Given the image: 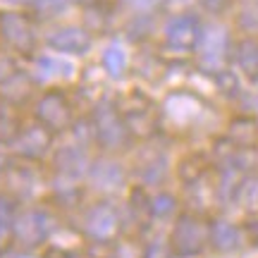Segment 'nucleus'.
<instances>
[{"label": "nucleus", "instance_id": "32", "mask_svg": "<svg viewBox=\"0 0 258 258\" xmlns=\"http://www.w3.org/2000/svg\"><path fill=\"white\" fill-rule=\"evenodd\" d=\"M203 3H206L208 10H220L222 5H225V0H203Z\"/></svg>", "mask_w": 258, "mask_h": 258}, {"label": "nucleus", "instance_id": "12", "mask_svg": "<svg viewBox=\"0 0 258 258\" xmlns=\"http://www.w3.org/2000/svg\"><path fill=\"white\" fill-rule=\"evenodd\" d=\"M201 34V24L194 15H175L165 22L163 36L170 50L175 53H191Z\"/></svg>", "mask_w": 258, "mask_h": 258}, {"label": "nucleus", "instance_id": "21", "mask_svg": "<svg viewBox=\"0 0 258 258\" xmlns=\"http://www.w3.org/2000/svg\"><path fill=\"white\" fill-rule=\"evenodd\" d=\"M232 57L239 67V72L251 79V82H258V41L253 38H244L237 46L232 48Z\"/></svg>", "mask_w": 258, "mask_h": 258}, {"label": "nucleus", "instance_id": "2", "mask_svg": "<svg viewBox=\"0 0 258 258\" xmlns=\"http://www.w3.org/2000/svg\"><path fill=\"white\" fill-rule=\"evenodd\" d=\"M31 120H36L38 124H43V127H46L48 132H53L55 137L70 132L72 124L77 122L72 98L67 96L64 89H46V91L34 101Z\"/></svg>", "mask_w": 258, "mask_h": 258}, {"label": "nucleus", "instance_id": "28", "mask_svg": "<svg viewBox=\"0 0 258 258\" xmlns=\"http://www.w3.org/2000/svg\"><path fill=\"white\" fill-rule=\"evenodd\" d=\"M124 3L129 5V10H134L139 15H146V12H153L163 0H124Z\"/></svg>", "mask_w": 258, "mask_h": 258}, {"label": "nucleus", "instance_id": "3", "mask_svg": "<svg viewBox=\"0 0 258 258\" xmlns=\"http://www.w3.org/2000/svg\"><path fill=\"white\" fill-rule=\"evenodd\" d=\"M194 53H196V62H199L203 72L208 74L222 72L232 53V41L227 29L220 27V24L201 27V34H199Z\"/></svg>", "mask_w": 258, "mask_h": 258}, {"label": "nucleus", "instance_id": "26", "mask_svg": "<svg viewBox=\"0 0 258 258\" xmlns=\"http://www.w3.org/2000/svg\"><path fill=\"white\" fill-rule=\"evenodd\" d=\"M215 82H218V89L222 93H227V96H237L239 93V79H237V74L232 72V70H222V72L215 74Z\"/></svg>", "mask_w": 258, "mask_h": 258}, {"label": "nucleus", "instance_id": "7", "mask_svg": "<svg viewBox=\"0 0 258 258\" xmlns=\"http://www.w3.org/2000/svg\"><path fill=\"white\" fill-rule=\"evenodd\" d=\"M206 244H208V225H203L201 218L194 213H182L170 234L172 253L179 258L199 256L206 249Z\"/></svg>", "mask_w": 258, "mask_h": 258}, {"label": "nucleus", "instance_id": "23", "mask_svg": "<svg viewBox=\"0 0 258 258\" xmlns=\"http://www.w3.org/2000/svg\"><path fill=\"white\" fill-rule=\"evenodd\" d=\"M234 203L246 213H258V172H246L237 186Z\"/></svg>", "mask_w": 258, "mask_h": 258}, {"label": "nucleus", "instance_id": "34", "mask_svg": "<svg viewBox=\"0 0 258 258\" xmlns=\"http://www.w3.org/2000/svg\"><path fill=\"white\" fill-rule=\"evenodd\" d=\"M12 258H29V256H24V253H22V256H19V253H12Z\"/></svg>", "mask_w": 258, "mask_h": 258}, {"label": "nucleus", "instance_id": "1", "mask_svg": "<svg viewBox=\"0 0 258 258\" xmlns=\"http://www.w3.org/2000/svg\"><path fill=\"white\" fill-rule=\"evenodd\" d=\"M89 120L93 124V139H96V146H101L103 153H117L124 151L132 144V132H129L127 122L122 117L120 105L112 101V98H101L96 101Z\"/></svg>", "mask_w": 258, "mask_h": 258}, {"label": "nucleus", "instance_id": "20", "mask_svg": "<svg viewBox=\"0 0 258 258\" xmlns=\"http://www.w3.org/2000/svg\"><path fill=\"white\" fill-rule=\"evenodd\" d=\"M19 201L8 191L0 189V249H8L15 237V222H17Z\"/></svg>", "mask_w": 258, "mask_h": 258}, {"label": "nucleus", "instance_id": "17", "mask_svg": "<svg viewBox=\"0 0 258 258\" xmlns=\"http://www.w3.org/2000/svg\"><path fill=\"white\" fill-rule=\"evenodd\" d=\"M227 141L237 151H251L258 144V120L251 115H237L227 124Z\"/></svg>", "mask_w": 258, "mask_h": 258}, {"label": "nucleus", "instance_id": "14", "mask_svg": "<svg viewBox=\"0 0 258 258\" xmlns=\"http://www.w3.org/2000/svg\"><path fill=\"white\" fill-rule=\"evenodd\" d=\"M46 46L60 55H86L93 46V38L86 29L67 24V27H60L48 34Z\"/></svg>", "mask_w": 258, "mask_h": 258}, {"label": "nucleus", "instance_id": "27", "mask_svg": "<svg viewBox=\"0 0 258 258\" xmlns=\"http://www.w3.org/2000/svg\"><path fill=\"white\" fill-rule=\"evenodd\" d=\"M172 256V246H167L165 241H151L144 251V258H170Z\"/></svg>", "mask_w": 258, "mask_h": 258}, {"label": "nucleus", "instance_id": "33", "mask_svg": "<svg viewBox=\"0 0 258 258\" xmlns=\"http://www.w3.org/2000/svg\"><path fill=\"white\" fill-rule=\"evenodd\" d=\"M10 3H36V0H10Z\"/></svg>", "mask_w": 258, "mask_h": 258}, {"label": "nucleus", "instance_id": "19", "mask_svg": "<svg viewBox=\"0 0 258 258\" xmlns=\"http://www.w3.org/2000/svg\"><path fill=\"white\" fill-rule=\"evenodd\" d=\"M208 244L218 251H234L241 244V232L230 220H213L208 225Z\"/></svg>", "mask_w": 258, "mask_h": 258}, {"label": "nucleus", "instance_id": "25", "mask_svg": "<svg viewBox=\"0 0 258 258\" xmlns=\"http://www.w3.org/2000/svg\"><path fill=\"white\" fill-rule=\"evenodd\" d=\"M151 215L153 218H167L177 211V199L167 191H158L156 196H151Z\"/></svg>", "mask_w": 258, "mask_h": 258}, {"label": "nucleus", "instance_id": "4", "mask_svg": "<svg viewBox=\"0 0 258 258\" xmlns=\"http://www.w3.org/2000/svg\"><path fill=\"white\" fill-rule=\"evenodd\" d=\"M55 230V215L41 208V206H31L24 211L17 213V222H15V237L12 241L17 244L19 249L31 251L38 249L41 244H46L48 237Z\"/></svg>", "mask_w": 258, "mask_h": 258}, {"label": "nucleus", "instance_id": "13", "mask_svg": "<svg viewBox=\"0 0 258 258\" xmlns=\"http://www.w3.org/2000/svg\"><path fill=\"white\" fill-rule=\"evenodd\" d=\"M84 232L96 241L110 239L120 227V213L110 201H98L93 203L89 211L84 213Z\"/></svg>", "mask_w": 258, "mask_h": 258}, {"label": "nucleus", "instance_id": "22", "mask_svg": "<svg viewBox=\"0 0 258 258\" xmlns=\"http://www.w3.org/2000/svg\"><path fill=\"white\" fill-rule=\"evenodd\" d=\"M101 64H103V70H105V74H108L110 79H122L124 72H127V64H129L127 50H124L120 43H110V46L103 50Z\"/></svg>", "mask_w": 258, "mask_h": 258}, {"label": "nucleus", "instance_id": "5", "mask_svg": "<svg viewBox=\"0 0 258 258\" xmlns=\"http://www.w3.org/2000/svg\"><path fill=\"white\" fill-rule=\"evenodd\" d=\"M117 105H120V112L124 122H127L132 137H141V139L156 137L158 122H160V110L146 93L132 91Z\"/></svg>", "mask_w": 258, "mask_h": 258}, {"label": "nucleus", "instance_id": "15", "mask_svg": "<svg viewBox=\"0 0 258 258\" xmlns=\"http://www.w3.org/2000/svg\"><path fill=\"white\" fill-rule=\"evenodd\" d=\"M36 79L31 72H24V70H15L5 82L0 84V98L5 103H10L12 108H19L34 98V91H36Z\"/></svg>", "mask_w": 258, "mask_h": 258}, {"label": "nucleus", "instance_id": "18", "mask_svg": "<svg viewBox=\"0 0 258 258\" xmlns=\"http://www.w3.org/2000/svg\"><path fill=\"white\" fill-rule=\"evenodd\" d=\"M34 79L36 84H48V82H55V79H67L74 74V64L67 62V60H60V57L53 55H38L34 57Z\"/></svg>", "mask_w": 258, "mask_h": 258}, {"label": "nucleus", "instance_id": "8", "mask_svg": "<svg viewBox=\"0 0 258 258\" xmlns=\"http://www.w3.org/2000/svg\"><path fill=\"white\" fill-rule=\"evenodd\" d=\"M0 41L8 50L17 53V55H31L36 50L38 36L27 15L0 12Z\"/></svg>", "mask_w": 258, "mask_h": 258}, {"label": "nucleus", "instance_id": "9", "mask_svg": "<svg viewBox=\"0 0 258 258\" xmlns=\"http://www.w3.org/2000/svg\"><path fill=\"white\" fill-rule=\"evenodd\" d=\"M129 172L127 167L122 165L112 153H103V156L93 158L89 175H86V184L91 186L93 191L103 194V196H112L120 194L127 186Z\"/></svg>", "mask_w": 258, "mask_h": 258}, {"label": "nucleus", "instance_id": "6", "mask_svg": "<svg viewBox=\"0 0 258 258\" xmlns=\"http://www.w3.org/2000/svg\"><path fill=\"white\" fill-rule=\"evenodd\" d=\"M53 139L55 134L48 132L43 124H38L36 120L22 122L19 129L15 132V137L10 139V153L17 160H27V163H41L43 158L50 153L53 148Z\"/></svg>", "mask_w": 258, "mask_h": 258}, {"label": "nucleus", "instance_id": "11", "mask_svg": "<svg viewBox=\"0 0 258 258\" xmlns=\"http://www.w3.org/2000/svg\"><path fill=\"white\" fill-rule=\"evenodd\" d=\"M3 182V191H8L15 199H31L38 191V186H43V177L38 172L36 163H27V160H12L5 175L0 177Z\"/></svg>", "mask_w": 258, "mask_h": 258}, {"label": "nucleus", "instance_id": "16", "mask_svg": "<svg viewBox=\"0 0 258 258\" xmlns=\"http://www.w3.org/2000/svg\"><path fill=\"white\" fill-rule=\"evenodd\" d=\"M134 175L139 177L141 186H160L165 184L167 175H170V160L167 153L163 151H153L148 156H141L139 163L134 165Z\"/></svg>", "mask_w": 258, "mask_h": 258}, {"label": "nucleus", "instance_id": "30", "mask_svg": "<svg viewBox=\"0 0 258 258\" xmlns=\"http://www.w3.org/2000/svg\"><path fill=\"white\" fill-rule=\"evenodd\" d=\"M46 258H74V253H70V251L64 249H57V246H53V249L46 251Z\"/></svg>", "mask_w": 258, "mask_h": 258}, {"label": "nucleus", "instance_id": "24", "mask_svg": "<svg viewBox=\"0 0 258 258\" xmlns=\"http://www.w3.org/2000/svg\"><path fill=\"white\" fill-rule=\"evenodd\" d=\"M12 110H15V108L0 98V144H5V146L10 144V139L15 137V132H17L19 124H22Z\"/></svg>", "mask_w": 258, "mask_h": 258}, {"label": "nucleus", "instance_id": "29", "mask_svg": "<svg viewBox=\"0 0 258 258\" xmlns=\"http://www.w3.org/2000/svg\"><path fill=\"white\" fill-rule=\"evenodd\" d=\"M70 0H36V5H38V10L43 8V10H50V12H55V10H60V8H64Z\"/></svg>", "mask_w": 258, "mask_h": 258}, {"label": "nucleus", "instance_id": "31", "mask_svg": "<svg viewBox=\"0 0 258 258\" xmlns=\"http://www.w3.org/2000/svg\"><path fill=\"white\" fill-rule=\"evenodd\" d=\"M10 163H12V156H8V153L0 151V177L5 175V170L10 167Z\"/></svg>", "mask_w": 258, "mask_h": 258}, {"label": "nucleus", "instance_id": "10", "mask_svg": "<svg viewBox=\"0 0 258 258\" xmlns=\"http://www.w3.org/2000/svg\"><path fill=\"white\" fill-rule=\"evenodd\" d=\"M89 167H91V158L86 153V146L64 144V146L53 151V172H50V177L79 184L82 179H86Z\"/></svg>", "mask_w": 258, "mask_h": 258}]
</instances>
